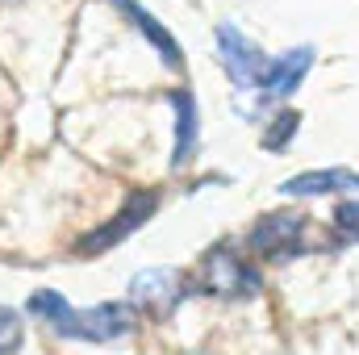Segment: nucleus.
Returning a JSON list of instances; mask_svg holds the SVG:
<instances>
[{"mask_svg": "<svg viewBox=\"0 0 359 355\" xmlns=\"http://www.w3.org/2000/svg\"><path fill=\"white\" fill-rule=\"evenodd\" d=\"M17 347H21V318L0 305V355L17 351Z\"/></svg>", "mask_w": 359, "mask_h": 355, "instance_id": "14", "label": "nucleus"}, {"mask_svg": "<svg viewBox=\"0 0 359 355\" xmlns=\"http://www.w3.org/2000/svg\"><path fill=\"white\" fill-rule=\"evenodd\" d=\"M29 314L42 318V322H46L50 330H59V335H67V330H72V318H76V309L67 305V297L55 293V288H38V293L29 297Z\"/></svg>", "mask_w": 359, "mask_h": 355, "instance_id": "11", "label": "nucleus"}, {"mask_svg": "<svg viewBox=\"0 0 359 355\" xmlns=\"http://www.w3.org/2000/svg\"><path fill=\"white\" fill-rule=\"evenodd\" d=\"M334 234L339 243H359V201H343L334 209Z\"/></svg>", "mask_w": 359, "mask_h": 355, "instance_id": "13", "label": "nucleus"}, {"mask_svg": "<svg viewBox=\"0 0 359 355\" xmlns=\"http://www.w3.org/2000/svg\"><path fill=\"white\" fill-rule=\"evenodd\" d=\"M184 301V276L176 267H147L130 280V305H138L151 318H168Z\"/></svg>", "mask_w": 359, "mask_h": 355, "instance_id": "5", "label": "nucleus"}, {"mask_svg": "<svg viewBox=\"0 0 359 355\" xmlns=\"http://www.w3.org/2000/svg\"><path fill=\"white\" fill-rule=\"evenodd\" d=\"M130 330H134V314H130L126 305H113V301H104V305L80 309V314L72 318V330H67V339L113 343V339H121V335H130Z\"/></svg>", "mask_w": 359, "mask_h": 355, "instance_id": "6", "label": "nucleus"}, {"mask_svg": "<svg viewBox=\"0 0 359 355\" xmlns=\"http://www.w3.org/2000/svg\"><path fill=\"white\" fill-rule=\"evenodd\" d=\"M284 196H330V192H359V172L351 168H318V172H301L280 184Z\"/></svg>", "mask_w": 359, "mask_h": 355, "instance_id": "9", "label": "nucleus"}, {"mask_svg": "<svg viewBox=\"0 0 359 355\" xmlns=\"http://www.w3.org/2000/svg\"><path fill=\"white\" fill-rule=\"evenodd\" d=\"M172 109H176V142H172V168H184L192 155H196V138H201V117H196V100L188 88H176L172 96Z\"/></svg>", "mask_w": 359, "mask_h": 355, "instance_id": "10", "label": "nucleus"}, {"mask_svg": "<svg viewBox=\"0 0 359 355\" xmlns=\"http://www.w3.org/2000/svg\"><path fill=\"white\" fill-rule=\"evenodd\" d=\"M297 130H301V113L284 109V113H276V117H271V126L264 130L259 147H264V151H284V147L297 138Z\"/></svg>", "mask_w": 359, "mask_h": 355, "instance_id": "12", "label": "nucleus"}, {"mask_svg": "<svg viewBox=\"0 0 359 355\" xmlns=\"http://www.w3.org/2000/svg\"><path fill=\"white\" fill-rule=\"evenodd\" d=\"M313 46H292V51H284L280 59H271L268 76H264V84H259V96L264 100H284V96H292V92L305 84V76H309V67H313Z\"/></svg>", "mask_w": 359, "mask_h": 355, "instance_id": "7", "label": "nucleus"}, {"mask_svg": "<svg viewBox=\"0 0 359 355\" xmlns=\"http://www.w3.org/2000/svg\"><path fill=\"white\" fill-rule=\"evenodd\" d=\"M196 284H201V293H209V297L238 301V297H255V293H259V272L247 264L238 251H230V247H213V251L201 255Z\"/></svg>", "mask_w": 359, "mask_h": 355, "instance_id": "2", "label": "nucleus"}, {"mask_svg": "<svg viewBox=\"0 0 359 355\" xmlns=\"http://www.w3.org/2000/svg\"><path fill=\"white\" fill-rule=\"evenodd\" d=\"M159 209V192H130L126 196V205L104 222V226H96L92 234H84L80 243H76V251H84V255H100V251H109V247H117V243H126L151 213Z\"/></svg>", "mask_w": 359, "mask_h": 355, "instance_id": "4", "label": "nucleus"}, {"mask_svg": "<svg viewBox=\"0 0 359 355\" xmlns=\"http://www.w3.org/2000/svg\"><path fill=\"white\" fill-rule=\"evenodd\" d=\"M217 59H222L226 76L234 80V88H247V92H259V84H264V76L271 67L268 55L230 21L217 25Z\"/></svg>", "mask_w": 359, "mask_h": 355, "instance_id": "3", "label": "nucleus"}, {"mask_svg": "<svg viewBox=\"0 0 359 355\" xmlns=\"http://www.w3.org/2000/svg\"><path fill=\"white\" fill-rule=\"evenodd\" d=\"M113 4H117V13H121V17H126V21H130L151 46H155V55H159L168 67H184V51H180V42L172 38V29H168L147 4H138V0H113Z\"/></svg>", "mask_w": 359, "mask_h": 355, "instance_id": "8", "label": "nucleus"}, {"mask_svg": "<svg viewBox=\"0 0 359 355\" xmlns=\"http://www.w3.org/2000/svg\"><path fill=\"white\" fill-rule=\"evenodd\" d=\"M309 243V217L305 213H292V209H280V213H264L251 234H247V247L268 260V264H284V260H297Z\"/></svg>", "mask_w": 359, "mask_h": 355, "instance_id": "1", "label": "nucleus"}]
</instances>
